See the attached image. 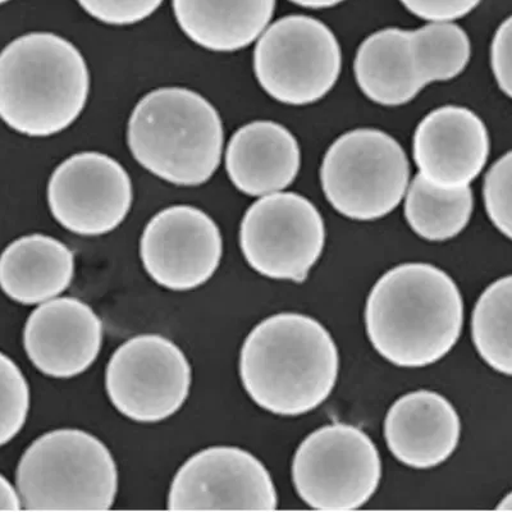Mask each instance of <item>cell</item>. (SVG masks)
Segmentation results:
<instances>
[{
	"instance_id": "6da1fadb",
	"label": "cell",
	"mask_w": 512,
	"mask_h": 512,
	"mask_svg": "<svg viewBox=\"0 0 512 512\" xmlns=\"http://www.w3.org/2000/svg\"><path fill=\"white\" fill-rule=\"evenodd\" d=\"M464 326L463 295L436 265L406 263L383 274L365 306L370 344L400 368H424L445 358Z\"/></svg>"
},
{
	"instance_id": "7a4b0ae2",
	"label": "cell",
	"mask_w": 512,
	"mask_h": 512,
	"mask_svg": "<svg viewBox=\"0 0 512 512\" xmlns=\"http://www.w3.org/2000/svg\"><path fill=\"white\" fill-rule=\"evenodd\" d=\"M340 355L317 319L272 315L246 337L240 352L242 386L269 413L297 416L322 405L335 388Z\"/></svg>"
},
{
	"instance_id": "3957f363",
	"label": "cell",
	"mask_w": 512,
	"mask_h": 512,
	"mask_svg": "<svg viewBox=\"0 0 512 512\" xmlns=\"http://www.w3.org/2000/svg\"><path fill=\"white\" fill-rule=\"evenodd\" d=\"M89 91L88 64L62 36L31 32L0 53V120L22 135L66 130L84 111Z\"/></svg>"
},
{
	"instance_id": "277c9868",
	"label": "cell",
	"mask_w": 512,
	"mask_h": 512,
	"mask_svg": "<svg viewBox=\"0 0 512 512\" xmlns=\"http://www.w3.org/2000/svg\"><path fill=\"white\" fill-rule=\"evenodd\" d=\"M128 146L153 175L178 186L208 182L221 164L223 125L204 96L162 88L137 103L128 122Z\"/></svg>"
},
{
	"instance_id": "5b68a950",
	"label": "cell",
	"mask_w": 512,
	"mask_h": 512,
	"mask_svg": "<svg viewBox=\"0 0 512 512\" xmlns=\"http://www.w3.org/2000/svg\"><path fill=\"white\" fill-rule=\"evenodd\" d=\"M22 509L105 511L118 492L109 448L81 429H56L26 448L16 473Z\"/></svg>"
},
{
	"instance_id": "8992f818",
	"label": "cell",
	"mask_w": 512,
	"mask_h": 512,
	"mask_svg": "<svg viewBox=\"0 0 512 512\" xmlns=\"http://www.w3.org/2000/svg\"><path fill=\"white\" fill-rule=\"evenodd\" d=\"M329 204L354 221H376L405 198L410 164L404 148L377 128H356L329 146L320 167Z\"/></svg>"
},
{
	"instance_id": "52a82bcc",
	"label": "cell",
	"mask_w": 512,
	"mask_h": 512,
	"mask_svg": "<svg viewBox=\"0 0 512 512\" xmlns=\"http://www.w3.org/2000/svg\"><path fill=\"white\" fill-rule=\"evenodd\" d=\"M382 461L372 438L354 425H324L296 450L292 480L306 505L320 511H351L377 492Z\"/></svg>"
},
{
	"instance_id": "ba28073f",
	"label": "cell",
	"mask_w": 512,
	"mask_h": 512,
	"mask_svg": "<svg viewBox=\"0 0 512 512\" xmlns=\"http://www.w3.org/2000/svg\"><path fill=\"white\" fill-rule=\"evenodd\" d=\"M342 70L340 43L310 16L280 18L260 35L254 50L256 80L277 102L309 105L335 88Z\"/></svg>"
},
{
	"instance_id": "9c48e42d",
	"label": "cell",
	"mask_w": 512,
	"mask_h": 512,
	"mask_svg": "<svg viewBox=\"0 0 512 512\" xmlns=\"http://www.w3.org/2000/svg\"><path fill=\"white\" fill-rule=\"evenodd\" d=\"M326 245L322 214L295 192L262 196L246 210L240 246L255 272L272 280L304 282Z\"/></svg>"
},
{
	"instance_id": "30bf717a",
	"label": "cell",
	"mask_w": 512,
	"mask_h": 512,
	"mask_svg": "<svg viewBox=\"0 0 512 512\" xmlns=\"http://www.w3.org/2000/svg\"><path fill=\"white\" fill-rule=\"evenodd\" d=\"M192 369L185 352L160 335L130 338L105 370V390L112 405L137 423L163 422L185 405Z\"/></svg>"
},
{
	"instance_id": "8fae6325",
	"label": "cell",
	"mask_w": 512,
	"mask_h": 512,
	"mask_svg": "<svg viewBox=\"0 0 512 512\" xmlns=\"http://www.w3.org/2000/svg\"><path fill=\"white\" fill-rule=\"evenodd\" d=\"M278 495L271 474L249 451L214 446L178 469L168 495L172 511H273Z\"/></svg>"
},
{
	"instance_id": "7c38bea8",
	"label": "cell",
	"mask_w": 512,
	"mask_h": 512,
	"mask_svg": "<svg viewBox=\"0 0 512 512\" xmlns=\"http://www.w3.org/2000/svg\"><path fill=\"white\" fill-rule=\"evenodd\" d=\"M48 204L56 221L81 236H102L125 221L132 184L116 159L96 152L72 155L50 177Z\"/></svg>"
},
{
	"instance_id": "4fadbf2b",
	"label": "cell",
	"mask_w": 512,
	"mask_h": 512,
	"mask_svg": "<svg viewBox=\"0 0 512 512\" xmlns=\"http://www.w3.org/2000/svg\"><path fill=\"white\" fill-rule=\"evenodd\" d=\"M222 255V233L217 223L190 205L159 212L146 224L140 240L145 271L171 291L205 285L217 272Z\"/></svg>"
},
{
	"instance_id": "5bb4252c",
	"label": "cell",
	"mask_w": 512,
	"mask_h": 512,
	"mask_svg": "<svg viewBox=\"0 0 512 512\" xmlns=\"http://www.w3.org/2000/svg\"><path fill=\"white\" fill-rule=\"evenodd\" d=\"M489 135L472 109L445 105L428 113L416 127L413 154L419 176L441 189H464L482 173Z\"/></svg>"
},
{
	"instance_id": "9a60e30c",
	"label": "cell",
	"mask_w": 512,
	"mask_h": 512,
	"mask_svg": "<svg viewBox=\"0 0 512 512\" xmlns=\"http://www.w3.org/2000/svg\"><path fill=\"white\" fill-rule=\"evenodd\" d=\"M102 345V320L91 306L75 297L45 301L25 324L26 354L48 377L80 376L98 359Z\"/></svg>"
},
{
	"instance_id": "2e32d148",
	"label": "cell",
	"mask_w": 512,
	"mask_h": 512,
	"mask_svg": "<svg viewBox=\"0 0 512 512\" xmlns=\"http://www.w3.org/2000/svg\"><path fill=\"white\" fill-rule=\"evenodd\" d=\"M461 420L440 393L419 390L400 397L384 420V438L392 455L413 469L445 463L459 446Z\"/></svg>"
},
{
	"instance_id": "e0dca14e",
	"label": "cell",
	"mask_w": 512,
	"mask_h": 512,
	"mask_svg": "<svg viewBox=\"0 0 512 512\" xmlns=\"http://www.w3.org/2000/svg\"><path fill=\"white\" fill-rule=\"evenodd\" d=\"M301 167L297 139L273 121H254L232 136L226 153L228 177L242 194L267 196L294 184Z\"/></svg>"
},
{
	"instance_id": "ac0fdd59",
	"label": "cell",
	"mask_w": 512,
	"mask_h": 512,
	"mask_svg": "<svg viewBox=\"0 0 512 512\" xmlns=\"http://www.w3.org/2000/svg\"><path fill=\"white\" fill-rule=\"evenodd\" d=\"M75 277V255L63 242L47 235L20 237L0 254V288L22 305L56 299Z\"/></svg>"
},
{
	"instance_id": "d6986e66",
	"label": "cell",
	"mask_w": 512,
	"mask_h": 512,
	"mask_svg": "<svg viewBox=\"0 0 512 512\" xmlns=\"http://www.w3.org/2000/svg\"><path fill=\"white\" fill-rule=\"evenodd\" d=\"M355 79L369 100L383 107H400L427 84L416 61L409 30L388 27L368 36L356 52Z\"/></svg>"
},
{
	"instance_id": "ffe728a7",
	"label": "cell",
	"mask_w": 512,
	"mask_h": 512,
	"mask_svg": "<svg viewBox=\"0 0 512 512\" xmlns=\"http://www.w3.org/2000/svg\"><path fill=\"white\" fill-rule=\"evenodd\" d=\"M181 30L199 47L237 52L269 26L276 0H173Z\"/></svg>"
},
{
	"instance_id": "44dd1931",
	"label": "cell",
	"mask_w": 512,
	"mask_h": 512,
	"mask_svg": "<svg viewBox=\"0 0 512 512\" xmlns=\"http://www.w3.org/2000/svg\"><path fill=\"white\" fill-rule=\"evenodd\" d=\"M404 199L405 218L411 230L428 241L454 239L473 216L474 195L470 187L441 189L418 175L410 182Z\"/></svg>"
},
{
	"instance_id": "7402d4cb",
	"label": "cell",
	"mask_w": 512,
	"mask_h": 512,
	"mask_svg": "<svg viewBox=\"0 0 512 512\" xmlns=\"http://www.w3.org/2000/svg\"><path fill=\"white\" fill-rule=\"evenodd\" d=\"M512 278H500L480 295L472 318L475 349L496 372L511 376Z\"/></svg>"
},
{
	"instance_id": "603a6c76",
	"label": "cell",
	"mask_w": 512,
	"mask_h": 512,
	"mask_svg": "<svg viewBox=\"0 0 512 512\" xmlns=\"http://www.w3.org/2000/svg\"><path fill=\"white\" fill-rule=\"evenodd\" d=\"M416 61L427 86L456 79L472 58V43L454 22H431L410 31Z\"/></svg>"
},
{
	"instance_id": "cb8c5ba5",
	"label": "cell",
	"mask_w": 512,
	"mask_h": 512,
	"mask_svg": "<svg viewBox=\"0 0 512 512\" xmlns=\"http://www.w3.org/2000/svg\"><path fill=\"white\" fill-rule=\"evenodd\" d=\"M29 410V383L15 361L0 352V447L22 431Z\"/></svg>"
},
{
	"instance_id": "d4e9b609",
	"label": "cell",
	"mask_w": 512,
	"mask_h": 512,
	"mask_svg": "<svg viewBox=\"0 0 512 512\" xmlns=\"http://www.w3.org/2000/svg\"><path fill=\"white\" fill-rule=\"evenodd\" d=\"M511 173L512 155L507 152L489 169L483 187L488 217L507 239H511Z\"/></svg>"
},
{
	"instance_id": "484cf974",
	"label": "cell",
	"mask_w": 512,
	"mask_h": 512,
	"mask_svg": "<svg viewBox=\"0 0 512 512\" xmlns=\"http://www.w3.org/2000/svg\"><path fill=\"white\" fill-rule=\"evenodd\" d=\"M95 20L113 26L134 25L153 15L163 0H77Z\"/></svg>"
},
{
	"instance_id": "4316f807",
	"label": "cell",
	"mask_w": 512,
	"mask_h": 512,
	"mask_svg": "<svg viewBox=\"0 0 512 512\" xmlns=\"http://www.w3.org/2000/svg\"><path fill=\"white\" fill-rule=\"evenodd\" d=\"M414 16L429 22H454L468 16L482 0H400Z\"/></svg>"
},
{
	"instance_id": "83f0119b",
	"label": "cell",
	"mask_w": 512,
	"mask_h": 512,
	"mask_svg": "<svg viewBox=\"0 0 512 512\" xmlns=\"http://www.w3.org/2000/svg\"><path fill=\"white\" fill-rule=\"evenodd\" d=\"M511 17L506 18L498 27L493 36L491 45V66L498 88L504 91L506 96H511Z\"/></svg>"
},
{
	"instance_id": "f1b7e54d",
	"label": "cell",
	"mask_w": 512,
	"mask_h": 512,
	"mask_svg": "<svg viewBox=\"0 0 512 512\" xmlns=\"http://www.w3.org/2000/svg\"><path fill=\"white\" fill-rule=\"evenodd\" d=\"M22 509L21 498L15 487L0 474V511H18Z\"/></svg>"
},
{
	"instance_id": "f546056e",
	"label": "cell",
	"mask_w": 512,
	"mask_h": 512,
	"mask_svg": "<svg viewBox=\"0 0 512 512\" xmlns=\"http://www.w3.org/2000/svg\"><path fill=\"white\" fill-rule=\"evenodd\" d=\"M290 2L304 8L324 9L336 7L338 4L344 3L345 0H290Z\"/></svg>"
},
{
	"instance_id": "4dcf8cb0",
	"label": "cell",
	"mask_w": 512,
	"mask_h": 512,
	"mask_svg": "<svg viewBox=\"0 0 512 512\" xmlns=\"http://www.w3.org/2000/svg\"><path fill=\"white\" fill-rule=\"evenodd\" d=\"M8 2H11V0H0V6H2V4H4V3H8Z\"/></svg>"
}]
</instances>
